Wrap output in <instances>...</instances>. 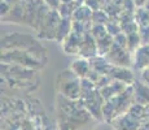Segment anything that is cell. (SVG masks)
Masks as SVG:
<instances>
[{
	"instance_id": "28",
	"label": "cell",
	"mask_w": 149,
	"mask_h": 130,
	"mask_svg": "<svg viewBox=\"0 0 149 130\" xmlns=\"http://www.w3.org/2000/svg\"><path fill=\"white\" fill-rule=\"evenodd\" d=\"M140 38H141L143 44H149V26L147 27H141L139 31Z\"/></svg>"
},
{
	"instance_id": "34",
	"label": "cell",
	"mask_w": 149,
	"mask_h": 130,
	"mask_svg": "<svg viewBox=\"0 0 149 130\" xmlns=\"http://www.w3.org/2000/svg\"><path fill=\"white\" fill-rule=\"evenodd\" d=\"M111 3L116 5H118V7H122L123 3H125V0H111Z\"/></svg>"
},
{
	"instance_id": "17",
	"label": "cell",
	"mask_w": 149,
	"mask_h": 130,
	"mask_svg": "<svg viewBox=\"0 0 149 130\" xmlns=\"http://www.w3.org/2000/svg\"><path fill=\"white\" fill-rule=\"evenodd\" d=\"M127 113H130L132 117H135L136 120L139 121H144L147 118V115H145V105H141V104L134 103L130 107Z\"/></svg>"
},
{
	"instance_id": "2",
	"label": "cell",
	"mask_w": 149,
	"mask_h": 130,
	"mask_svg": "<svg viewBox=\"0 0 149 130\" xmlns=\"http://www.w3.org/2000/svg\"><path fill=\"white\" fill-rule=\"evenodd\" d=\"M1 61L4 64H17L30 69L42 68L45 64V60L40 59L38 55L30 51H21V50H10L4 51L1 55Z\"/></svg>"
},
{
	"instance_id": "6",
	"label": "cell",
	"mask_w": 149,
	"mask_h": 130,
	"mask_svg": "<svg viewBox=\"0 0 149 130\" xmlns=\"http://www.w3.org/2000/svg\"><path fill=\"white\" fill-rule=\"evenodd\" d=\"M111 125H113L114 130H139L141 121L136 120L130 113H125L122 116L117 117L111 122Z\"/></svg>"
},
{
	"instance_id": "22",
	"label": "cell",
	"mask_w": 149,
	"mask_h": 130,
	"mask_svg": "<svg viewBox=\"0 0 149 130\" xmlns=\"http://www.w3.org/2000/svg\"><path fill=\"white\" fill-rule=\"evenodd\" d=\"M107 30H108V34L114 37H117L118 34L122 33V27H121V24L119 21H116V20H110V21L107 24Z\"/></svg>"
},
{
	"instance_id": "19",
	"label": "cell",
	"mask_w": 149,
	"mask_h": 130,
	"mask_svg": "<svg viewBox=\"0 0 149 130\" xmlns=\"http://www.w3.org/2000/svg\"><path fill=\"white\" fill-rule=\"evenodd\" d=\"M127 40H128V51H130L132 55L143 46V42H141V38H140L139 33L127 35Z\"/></svg>"
},
{
	"instance_id": "24",
	"label": "cell",
	"mask_w": 149,
	"mask_h": 130,
	"mask_svg": "<svg viewBox=\"0 0 149 130\" xmlns=\"http://www.w3.org/2000/svg\"><path fill=\"white\" fill-rule=\"evenodd\" d=\"M122 27V33H125L126 35H130V34H135L140 31L139 25L136 24V21H130V22H125V24H121Z\"/></svg>"
},
{
	"instance_id": "13",
	"label": "cell",
	"mask_w": 149,
	"mask_h": 130,
	"mask_svg": "<svg viewBox=\"0 0 149 130\" xmlns=\"http://www.w3.org/2000/svg\"><path fill=\"white\" fill-rule=\"evenodd\" d=\"M69 69H70L77 77H79L82 79V78L87 77L88 73L91 72V63H90V60H87V59L78 57V59H75L71 63Z\"/></svg>"
},
{
	"instance_id": "15",
	"label": "cell",
	"mask_w": 149,
	"mask_h": 130,
	"mask_svg": "<svg viewBox=\"0 0 149 130\" xmlns=\"http://www.w3.org/2000/svg\"><path fill=\"white\" fill-rule=\"evenodd\" d=\"M93 11L86 4L79 5L73 14V21H81V22H92Z\"/></svg>"
},
{
	"instance_id": "35",
	"label": "cell",
	"mask_w": 149,
	"mask_h": 130,
	"mask_svg": "<svg viewBox=\"0 0 149 130\" xmlns=\"http://www.w3.org/2000/svg\"><path fill=\"white\" fill-rule=\"evenodd\" d=\"M74 1H75L77 4H79V5H83V4H86V1H87V0H74Z\"/></svg>"
},
{
	"instance_id": "18",
	"label": "cell",
	"mask_w": 149,
	"mask_h": 130,
	"mask_svg": "<svg viewBox=\"0 0 149 130\" xmlns=\"http://www.w3.org/2000/svg\"><path fill=\"white\" fill-rule=\"evenodd\" d=\"M135 21L140 29L147 27V26H149V13L144 8H137L135 12Z\"/></svg>"
},
{
	"instance_id": "9",
	"label": "cell",
	"mask_w": 149,
	"mask_h": 130,
	"mask_svg": "<svg viewBox=\"0 0 149 130\" xmlns=\"http://www.w3.org/2000/svg\"><path fill=\"white\" fill-rule=\"evenodd\" d=\"M110 77L114 81H121L126 85H134V82L136 81L132 70L125 66H114L110 72Z\"/></svg>"
},
{
	"instance_id": "32",
	"label": "cell",
	"mask_w": 149,
	"mask_h": 130,
	"mask_svg": "<svg viewBox=\"0 0 149 130\" xmlns=\"http://www.w3.org/2000/svg\"><path fill=\"white\" fill-rule=\"evenodd\" d=\"M1 1H5V3H8L10 7H14V5H17L19 3V0H1Z\"/></svg>"
},
{
	"instance_id": "33",
	"label": "cell",
	"mask_w": 149,
	"mask_h": 130,
	"mask_svg": "<svg viewBox=\"0 0 149 130\" xmlns=\"http://www.w3.org/2000/svg\"><path fill=\"white\" fill-rule=\"evenodd\" d=\"M145 3H147V0H135V4L137 8H143Z\"/></svg>"
},
{
	"instance_id": "26",
	"label": "cell",
	"mask_w": 149,
	"mask_h": 130,
	"mask_svg": "<svg viewBox=\"0 0 149 130\" xmlns=\"http://www.w3.org/2000/svg\"><path fill=\"white\" fill-rule=\"evenodd\" d=\"M114 44H117L118 47L128 50V40H127V35L125 33L118 34L117 37H114Z\"/></svg>"
},
{
	"instance_id": "36",
	"label": "cell",
	"mask_w": 149,
	"mask_h": 130,
	"mask_svg": "<svg viewBox=\"0 0 149 130\" xmlns=\"http://www.w3.org/2000/svg\"><path fill=\"white\" fill-rule=\"evenodd\" d=\"M143 8H144V9H145V11H147V12L149 13V0H147V3H145V4H144V7H143Z\"/></svg>"
},
{
	"instance_id": "1",
	"label": "cell",
	"mask_w": 149,
	"mask_h": 130,
	"mask_svg": "<svg viewBox=\"0 0 149 130\" xmlns=\"http://www.w3.org/2000/svg\"><path fill=\"white\" fill-rule=\"evenodd\" d=\"M58 95L69 100H81V78L77 77L70 69L61 72L56 79Z\"/></svg>"
},
{
	"instance_id": "31",
	"label": "cell",
	"mask_w": 149,
	"mask_h": 130,
	"mask_svg": "<svg viewBox=\"0 0 149 130\" xmlns=\"http://www.w3.org/2000/svg\"><path fill=\"white\" fill-rule=\"evenodd\" d=\"M139 130H149V118L147 120L141 121V125H140V129Z\"/></svg>"
},
{
	"instance_id": "29",
	"label": "cell",
	"mask_w": 149,
	"mask_h": 130,
	"mask_svg": "<svg viewBox=\"0 0 149 130\" xmlns=\"http://www.w3.org/2000/svg\"><path fill=\"white\" fill-rule=\"evenodd\" d=\"M44 3L51 9H58V7L61 5V0H45Z\"/></svg>"
},
{
	"instance_id": "30",
	"label": "cell",
	"mask_w": 149,
	"mask_h": 130,
	"mask_svg": "<svg viewBox=\"0 0 149 130\" xmlns=\"http://www.w3.org/2000/svg\"><path fill=\"white\" fill-rule=\"evenodd\" d=\"M141 82H144L145 85L149 86V68L141 70Z\"/></svg>"
},
{
	"instance_id": "27",
	"label": "cell",
	"mask_w": 149,
	"mask_h": 130,
	"mask_svg": "<svg viewBox=\"0 0 149 130\" xmlns=\"http://www.w3.org/2000/svg\"><path fill=\"white\" fill-rule=\"evenodd\" d=\"M86 5H87V7H90L91 9L95 12V11L101 9L102 0H87V1H86Z\"/></svg>"
},
{
	"instance_id": "14",
	"label": "cell",
	"mask_w": 149,
	"mask_h": 130,
	"mask_svg": "<svg viewBox=\"0 0 149 130\" xmlns=\"http://www.w3.org/2000/svg\"><path fill=\"white\" fill-rule=\"evenodd\" d=\"M73 31V20L71 18H61L58 27H57V34H56V40L58 43H62L65 39L70 35Z\"/></svg>"
},
{
	"instance_id": "11",
	"label": "cell",
	"mask_w": 149,
	"mask_h": 130,
	"mask_svg": "<svg viewBox=\"0 0 149 130\" xmlns=\"http://www.w3.org/2000/svg\"><path fill=\"white\" fill-rule=\"evenodd\" d=\"M91 69L96 73L101 74V76H110L111 69L114 68L113 65L107 60L105 56H95L93 59L90 60Z\"/></svg>"
},
{
	"instance_id": "8",
	"label": "cell",
	"mask_w": 149,
	"mask_h": 130,
	"mask_svg": "<svg viewBox=\"0 0 149 130\" xmlns=\"http://www.w3.org/2000/svg\"><path fill=\"white\" fill-rule=\"evenodd\" d=\"M95 56H97V46H96V39L91 35L90 33L86 34L83 43L81 46V50H79V57L83 59L91 60Z\"/></svg>"
},
{
	"instance_id": "12",
	"label": "cell",
	"mask_w": 149,
	"mask_h": 130,
	"mask_svg": "<svg viewBox=\"0 0 149 130\" xmlns=\"http://www.w3.org/2000/svg\"><path fill=\"white\" fill-rule=\"evenodd\" d=\"M134 66L139 70L149 68V44H143L134 53Z\"/></svg>"
},
{
	"instance_id": "3",
	"label": "cell",
	"mask_w": 149,
	"mask_h": 130,
	"mask_svg": "<svg viewBox=\"0 0 149 130\" xmlns=\"http://www.w3.org/2000/svg\"><path fill=\"white\" fill-rule=\"evenodd\" d=\"M81 102L83 107L87 109L88 113L96 121H104V118H102V105H104L105 100L102 99L99 89H96L95 91L90 92L87 95H83L81 98Z\"/></svg>"
},
{
	"instance_id": "4",
	"label": "cell",
	"mask_w": 149,
	"mask_h": 130,
	"mask_svg": "<svg viewBox=\"0 0 149 130\" xmlns=\"http://www.w3.org/2000/svg\"><path fill=\"white\" fill-rule=\"evenodd\" d=\"M61 22V16H60L57 9H51L47 13L44 21L39 29V38L40 39H56L57 27Z\"/></svg>"
},
{
	"instance_id": "25",
	"label": "cell",
	"mask_w": 149,
	"mask_h": 130,
	"mask_svg": "<svg viewBox=\"0 0 149 130\" xmlns=\"http://www.w3.org/2000/svg\"><path fill=\"white\" fill-rule=\"evenodd\" d=\"M100 94H101L102 99H104L105 102H108V100L113 99L114 96H117V92H116V90L113 89L111 85H108V86H105V87L100 89Z\"/></svg>"
},
{
	"instance_id": "38",
	"label": "cell",
	"mask_w": 149,
	"mask_h": 130,
	"mask_svg": "<svg viewBox=\"0 0 149 130\" xmlns=\"http://www.w3.org/2000/svg\"><path fill=\"white\" fill-rule=\"evenodd\" d=\"M74 0H61V3H64V4H69V3H73Z\"/></svg>"
},
{
	"instance_id": "37",
	"label": "cell",
	"mask_w": 149,
	"mask_h": 130,
	"mask_svg": "<svg viewBox=\"0 0 149 130\" xmlns=\"http://www.w3.org/2000/svg\"><path fill=\"white\" fill-rule=\"evenodd\" d=\"M145 115H147V118H149V104L145 105ZM147 118H145V120H147Z\"/></svg>"
},
{
	"instance_id": "10",
	"label": "cell",
	"mask_w": 149,
	"mask_h": 130,
	"mask_svg": "<svg viewBox=\"0 0 149 130\" xmlns=\"http://www.w3.org/2000/svg\"><path fill=\"white\" fill-rule=\"evenodd\" d=\"M134 100L137 104L148 105L149 104V86L141 81L134 82Z\"/></svg>"
},
{
	"instance_id": "23",
	"label": "cell",
	"mask_w": 149,
	"mask_h": 130,
	"mask_svg": "<svg viewBox=\"0 0 149 130\" xmlns=\"http://www.w3.org/2000/svg\"><path fill=\"white\" fill-rule=\"evenodd\" d=\"M96 85L92 82V81H90L88 78H82L81 79V91H82V96L83 95H87L90 94V92L95 91L96 90ZM81 96V98H82Z\"/></svg>"
},
{
	"instance_id": "21",
	"label": "cell",
	"mask_w": 149,
	"mask_h": 130,
	"mask_svg": "<svg viewBox=\"0 0 149 130\" xmlns=\"http://www.w3.org/2000/svg\"><path fill=\"white\" fill-rule=\"evenodd\" d=\"M109 21H110V18H109V16L107 14V12H105V11L99 9V11H95V12H93V16H92V24L107 25Z\"/></svg>"
},
{
	"instance_id": "7",
	"label": "cell",
	"mask_w": 149,
	"mask_h": 130,
	"mask_svg": "<svg viewBox=\"0 0 149 130\" xmlns=\"http://www.w3.org/2000/svg\"><path fill=\"white\" fill-rule=\"evenodd\" d=\"M83 39H84V35H81V34H77L74 31H71L70 35L61 43L62 48L69 55H79V50H81Z\"/></svg>"
},
{
	"instance_id": "16",
	"label": "cell",
	"mask_w": 149,
	"mask_h": 130,
	"mask_svg": "<svg viewBox=\"0 0 149 130\" xmlns=\"http://www.w3.org/2000/svg\"><path fill=\"white\" fill-rule=\"evenodd\" d=\"M114 44V38L111 35L104 37V38L96 40V46H97V56H107V53L110 51V48Z\"/></svg>"
},
{
	"instance_id": "5",
	"label": "cell",
	"mask_w": 149,
	"mask_h": 130,
	"mask_svg": "<svg viewBox=\"0 0 149 130\" xmlns=\"http://www.w3.org/2000/svg\"><path fill=\"white\" fill-rule=\"evenodd\" d=\"M107 60L113 66H125L130 68L131 63H134V56L128 50L118 47L117 44H113L110 51L107 53Z\"/></svg>"
},
{
	"instance_id": "20",
	"label": "cell",
	"mask_w": 149,
	"mask_h": 130,
	"mask_svg": "<svg viewBox=\"0 0 149 130\" xmlns=\"http://www.w3.org/2000/svg\"><path fill=\"white\" fill-rule=\"evenodd\" d=\"M90 34L96 40L104 38L108 35V30H107V25H101V24H92L91 26V31Z\"/></svg>"
}]
</instances>
